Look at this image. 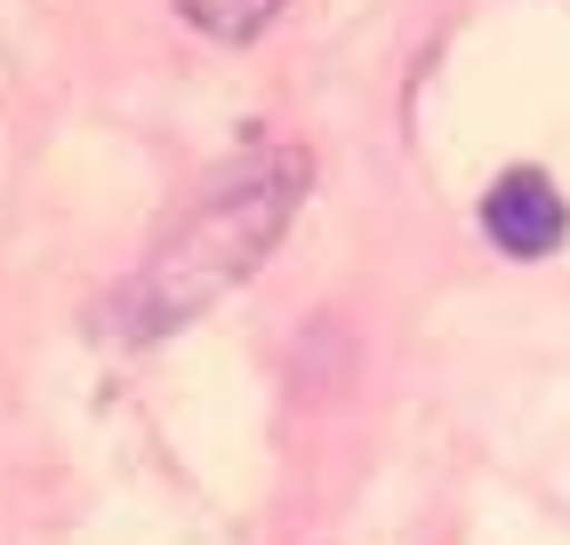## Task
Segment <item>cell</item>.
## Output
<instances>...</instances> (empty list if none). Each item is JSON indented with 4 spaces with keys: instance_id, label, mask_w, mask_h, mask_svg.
<instances>
[{
    "instance_id": "cell-2",
    "label": "cell",
    "mask_w": 570,
    "mask_h": 545,
    "mask_svg": "<svg viewBox=\"0 0 570 545\" xmlns=\"http://www.w3.org/2000/svg\"><path fill=\"white\" fill-rule=\"evenodd\" d=\"M482 232L499 257H554L570 232V201L547 169H507L482 192Z\"/></svg>"
},
{
    "instance_id": "cell-3",
    "label": "cell",
    "mask_w": 570,
    "mask_h": 545,
    "mask_svg": "<svg viewBox=\"0 0 570 545\" xmlns=\"http://www.w3.org/2000/svg\"><path fill=\"white\" fill-rule=\"evenodd\" d=\"M282 0H185V17H194L202 32H225V41H249L257 24H274Z\"/></svg>"
},
{
    "instance_id": "cell-1",
    "label": "cell",
    "mask_w": 570,
    "mask_h": 545,
    "mask_svg": "<svg viewBox=\"0 0 570 545\" xmlns=\"http://www.w3.org/2000/svg\"><path fill=\"white\" fill-rule=\"evenodd\" d=\"M306 185H314L306 145H257V152H242L234 169H217L194 201H185V217L154 241V257L105 297L97 329L112 345H161V337H177L194 314H209L217 297H234L249 272L282 249V232L297 217V201H306Z\"/></svg>"
}]
</instances>
